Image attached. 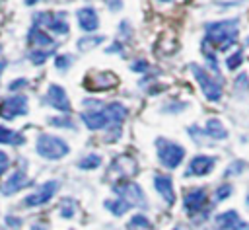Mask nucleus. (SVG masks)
<instances>
[{"mask_svg": "<svg viewBox=\"0 0 249 230\" xmlns=\"http://www.w3.org/2000/svg\"><path fill=\"white\" fill-rule=\"evenodd\" d=\"M173 230H183V228H173Z\"/></svg>", "mask_w": 249, "mask_h": 230, "instance_id": "obj_43", "label": "nucleus"}, {"mask_svg": "<svg viewBox=\"0 0 249 230\" xmlns=\"http://www.w3.org/2000/svg\"><path fill=\"white\" fill-rule=\"evenodd\" d=\"M148 68V62L146 60H136V62H132V70L134 72H144Z\"/></svg>", "mask_w": 249, "mask_h": 230, "instance_id": "obj_37", "label": "nucleus"}, {"mask_svg": "<svg viewBox=\"0 0 249 230\" xmlns=\"http://www.w3.org/2000/svg\"><path fill=\"white\" fill-rule=\"evenodd\" d=\"M35 150L45 160H60V158H64L70 152V146H68V142L64 138L43 133V134L37 136Z\"/></svg>", "mask_w": 249, "mask_h": 230, "instance_id": "obj_2", "label": "nucleus"}, {"mask_svg": "<svg viewBox=\"0 0 249 230\" xmlns=\"http://www.w3.org/2000/svg\"><path fill=\"white\" fill-rule=\"evenodd\" d=\"M53 53H54V49H31L29 58H31L33 64H43Z\"/></svg>", "mask_w": 249, "mask_h": 230, "instance_id": "obj_25", "label": "nucleus"}, {"mask_svg": "<svg viewBox=\"0 0 249 230\" xmlns=\"http://www.w3.org/2000/svg\"><path fill=\"white\" fill-rule=\"evenodd\" d=\"M150 220L144 216V214H134L128 222V228H140V230H150Z\"/></svg>", "mask_w": 249, "mask_h": 230, "instance_id": "obj_27", "label": "nucleus"}, {"mask_svg": "<svg viewBox=\"0 0 249 230\" xmlns=\"http://www.w3.org/2000/svg\"><path fill=\"white\" fill-rule=\"evenodd\" d=\"M214 164H216V158L212 156H206V154H198L195 156L187 170H185V177H198V175H208L212 170H214Z\"/></svg>", "mask_w": 249, "mask_h": 230, "instance_id": "obj_12", "label": "nucleus"}, {"mask_svg": "<svg viewBox=\"0 0 249 230\" xmlns=\"http://www.w3.org/2000/svg\"><path fill=\"white\" fill-rule=\"evenodd\" d=\"M29 86V80H25V78H16V80H12L10 84H8V90L10 92H19V90H23V88H27Z\"/></svg>", "mask_w": 249, "mask_h": 230, "instance_id": "obj_33", "label": "nucleus"}, {"mask_svg": "<svg viewBox=\"0 0 249 230\" xmlns=\"http://www.w3.org/2000/svg\"><path fill=\"white\" fill-rule=\"evenodd\" d=\"M154 187L156 191L163 197V201L167 205H173L175 203V193H173V179L165 173H156L154 175Z\"/></svg>", "mask_w": 249, "mask_h": 230, "instance_id": "obj_19", "label": "nucleus"}, {"mask_svg": "<svg viewBox=\"0 0 249 230\" xmlns=\"http://www.w3.org/2000/svg\"><path fill=\"white\" fill-rule=\"evenodd\" d=\"M70 64H72V55H56L54 57V66L58 70H66V68H70Z\"/></svg>", "mask_w": 249, "mask_h": 230, "instance_id": "obj_30", "label": "nucleus"}, {"mask_svg": "<svg viewBox=\"0 0 249 230\" xmlns=\"http://www.w3.org/2000/svg\"><path fill=\"white\" fill-rule=\"evenodd\" d=\"M247 205H249V193H247Z\"/></svg>", "mask_w": 249, "mask_h": 230, "instance_id": "obj_42", "label": "nucleus"}, {"mask_svg": "<svg viewBox=\"0 0 249 230\" xmlns=\"http://www.w3.org/2000/svg\"><path fill=\"white\" fill-rule=\"evenodd\" d=\"M6 64H8V62H6V60H0V74H2V72H4V68H6Z\"/></svg>", "mask_w": 249, "mask_h": 230, "instance_id": "obj_39", "label": "nucleus"}, {"mask_svg": "<svg viewBox=\"0 0 249 230\" xmlns=\"http://www.w3.org/2000/svg\"><path fill=\"white\" fill-rule=\"evenodd\" d=\"M231 191H233V187L228 185V183L218 185V189H216V201H224V199H228V197L231 195Z\"/></svg>", "mask_w": 249, "mask_h": 230, "instance_id": "obj_32", "label": "nucleus"}, {"mask_svg": "<svg viewBox=\"0 0 249 230\" xmlns=\"http://www.w3.org/2000/svg\"><path fill=\"white\" fill-rule=\"evenodd\" d=\"M243 168H245V162H235V164H230L228 166V172H226V175H231V173H241L243 172Z\"/></svg>", "mask_w": 249, "mask_h": 230, "instance_id": "obj_35", "label": "nucleus"}, {"mask_svg": "<svg viewBox=\"0 0 249 230\" xmlns=\"http://www.w3.org/2000/svg\"><path fill=\"white\" fill-rule=\"evenodd\" d=\"M49 123H51L53 127H64V129H74V125H72V119H68V117H53V119H49Z\"/></svg>", "mask_w": 249, "mask_h": 230, "instance_id": "obj_31", "label": "nucleus"}, {"mask_svg": "<svg viewBox=\"0 0 249 230\" xmlns=\"http://www.w3.org/2000/svg\"><path fill=\"white\" fill-rule=\"evenodd\" d=\"M105 209H109L115 216H121V214H124V212L130 209V205H128L124 199L119 197V199H115V201H107V203H105Z\"/></svg>", "mask_w": 249, "mask_h": 230, "instance_id": "obj_24", "label": "nucleus"}, {"mask_svg": "<svg viewBox=\"0 0 249 230\" xmlns=\"http://www.w3.org/2000/svg\"><path fill=\"white\" fill-rule=\"evenodd\" d=\"M204 133L210 136V138H216V140H224L228 136V129L222 125L220 119H208L206 121V127H204Z\"/></svg>", "mask_w": 249, "mask_h": 230, "instance_id": "obj_22", "label": "nucleus"}, {"mask_svg": "<svg viewBox=\"0 0 249 230\" xmlns=\"http://www.w3.org/2000/svg\"><path fill=\"white\" fill-rule=\"evenodd\" d=\"M113 191H115L117 195H121V199H124L130 207H132V205H142V207H146L144 191L140 189V185H136V183H132V181H126V179H124V183H115V185H113Z\"/></svg>", "mask_w": 249, "mask_h": 230, "instance_id": "obj_10", "label": "nucleus"}, {"mask_svg": "<svg viewBox=\"0 0 249 230\" xmlns=\"http://www.w3.org/2000/svg\"><path fill=\"white\" fill-rule=\"evenodd\" d=\"M33 25L47 27L49 31H53L56 35H66L70 29L64 12H37L33 16Z\"/></svg>", "mask_w": 249, "mask_h": 230, "instance_id": "obj_6", "label": "nucleus"}, {"mask_svg": "<svg viewBox=\"0 0 249 230\" xmlns=\"http://www.w3.org/2000/svg\"><path fill=\"white\" fill-rule=\"evenodd\" d=\"M56 191H58V181H54V179L45 181L43 185H39V189H35L31 195H27L23 199V205L25 207H41V205L49 203Z\"/></svg>", "mask_w": 249, "mask_h": 230, "instance_id": "obj_9", "label": "nucleus"}, {"mask_svg": "<svg viewBox=\"0 0 249 230\" xmlns=\"http://www.w3.org/2000/svg\"><path fill=\"white\" fill-rule=\"evenodd\" d=\"M25 113H27V97L21 94L10 96V97L0 101V117L6 121L19 117V115H25Z\"/></svg>", "mask_w": 249, "mask_h": 230, "instance_id": "obj_8", "label": "nucleus"}, {"mask_svg": "<svg viewBox=\"0 0 249 230\" xmlns=\"http://www.w3.org/2000/svg\"><path fill=\"white\" fill-rule=\"evenodd\" d=\"M107 107V113H109V131H107V140H117L121 136V127L126 119V107L119 101H113V103H105Z\"/></svg>", "mask_w": 249, "mask_h": 230, "instance_id": "obj_7", "label": "nucleus"}, {"mask_svg": "<svg viewBox=\"0 0 249 230\" xmlns=\"http://www.w3.org/2000/svg\"><path fill=\"white\" fill-rule=\"evenodd\" d=\"M37 2H39V0H25L27 6H33V4H37Z\"/></svg>", "mask_w": 249, "mask_h": 230, "instance_id": "obj_40", "label": "nucleus"}, {"mask_svg": "<svg viewBox=\"0 0 249 230\" xmlns=\"http://www.w3.org/2000/svg\"><path fill=\"white\" fill-rule=\"evenodd\" d=\"M101 166V156L99 154H86L84 158H80L78 160V168L80 170H95V168H99Z\"/></svg>", "mask_w": 249, "mask_h": 230, "instance_id": "obj_23", "label": "nucleus"}, {"mask_svg": "<svg viewBox=\"0 0 249 230\" xmlns=\"http://www.w3.org/2000/svg\"><path fill=\"white\" fill-rule=\"evenodd\" d=\"M239 37V19H220L204 25V41L202 45L212 47L214 51H228L235 45Z\"/></svg>", "mask_w": 249, "mask_h": 230, "instance_id": "obj_1", "label": "nucleus"}, {"mask_svg": "<svg viewBox=\"0 0 249 230\" xmlns=\"http://www.w3.org/2000/svg\"><path fill=\"white\" fill-rule=\"evenodd\" d=\"M45 101H47L51 107H54L56 111H62V113H70V109H72L70 99H68V96H66L64 88H62V86H58V84H51V86L47 88Z\"/></svg>", "mask_w": 249, "mask_h": 230, "instance_id": "obj_11", "label": "nucleus"}, {"mask_svg": "<svg viewBox=\"0 0 249 230\" xmlns=\"http://www.w3.org/2000/svg\"><path fill=\"white\" fill-rule=\"evenodd\" d=\"M241 62H243V53H241V51H235L233 55H230V57L226 58V66H228L230 70L239 68V66H241Z\"/></svg>", "mask_w": 249, "mask_h": 230, "instance_id": "obj_29", "label": "nucleus"}, {"mask_svg": "<svg viewBox=\"0 0 249 230\" xmlns=\"http://www.w3.org/2000/svg\"><path fill=\"white\" fill-rule=\"evenodd\" d=\"M189 68H191L195 80L198 82V86H200L204 97H206L208 101H212V103L220 101V99H222V82L216 80L214 76H210V74H208L202 66H198V64H191Z\"/></svg>", "mask_w": 249, "mask_h": 230, "instance_id": "obj_4", "label": "nucleus"}, {"mask_svg": "<svg viewBox=\"0 0 249 230\" xmlns=\"http://www.w3.org/2000/svg\"><path fill=\"white\" fill-rule=\"evenodd\" d=\"M74 211H76V203L72 199H64L60 203V214H62V218H72L74 216Z\"/></svg>", "mask_w": 249, "mask_h": 230, "instance_id": "obj_28", "label": "nucleus"}, {"mask_svg": "<svg viewBox=\"0 0 249 230\" xmlns=\"http://www.w3.org/2000/svg\"><path fill=\"white\" fill-rule=\"evenodd\" d=\"M160 2H173V0H160Z\"/></svg>", "mask_w": 249, "mask_h": 230, "instance_id": "obj_41", "label": "nucleus"}, {"mask_svg": "<svg viewBox=\"0 0 249 230\" xmlns=\"http://www.w3.org/2000/svg\"><path fill=\"white\" fill-rule=\"evenodd\" d=\"M216 224L222 230H249V222H245L235 211H226L216 216Z\"/></svg>", "mask_w": 249, "mask_h": 230, "instance_id": "obj_17", "label": "nucleus"}, {"mask_svg": "<svg viewBox=\"0 0 249 230\" xmlns=\"http://www.w3.org/2000/svg\"><path fill=\"white\" fill-rule=\"evenodd\" d=\"M206 203H208V195L202 187H193L185 191V211L189 214H196L206 207Z\"/></svg>", "mask_w": 249, "mask_h": 230, "instance_id": "obj_15", "label": "nucleus"}, {"mask_svg": "<svg viewBox=\"0 0 249 230\" xmlns=\"http://www.w3.org/2000/svg\"><path fill=\"white\" fill-rule=\"evenodd\" d=\"M107 6H109V10H119L123 6V2L121 0H107Z\"/></svg>", "mask_w": 249, "mask_h": 230, "instance_id": "obj_38", "label": "nucleus"}, {"mask_svg": "<svg viewBox=\"0 0 249 230\" xmlns=\"http://www.w3.org/2000/svg\"><path fill=\"white\" fill-rule=\"evenodd\" d=\"M0 55H2V45H0Z\"/></svg>", "mask_w": 249, "mask_h": 230, "instance_id": "obj_44", "label": "nucleus"}, {"mask_svg": "<svg viewBox=\"0 0 249 230\" xmlns=\"http://www.w3.org/2000/svg\"><path fill=\"white\" fill-rule=\"evenodd\" d=\"M8 168H10V158H8V154H6V152H2V150H0V177L8 172Z\"/></svg>", "mask_w": 249, "mask_h": 230, "instance_id": "obj_34", "label": "nucleus"}, {"mask_svg": "<svg viewBox=\"0 0 249 230\" xmlns=\"http://www.w3.org/2000/svg\"><path fill=\"white\" fill-rule=\"evenodd\" d=\"M99 43H103V35L82 37V39H78V49H80V51H88V49H91V47H95V45H99Z\"/></svg>", "mask_w": 249, "mask_h": 230, "instance_id": "obj_26", "label": "nucleus"}, {"mask_svg": "<svg viewBox=\"0 0 249 230\" xmlns=\"http://www.w3.org/2000/svg\"><path fill=\"white\" fill-rule=\"evenodd\" d=\"M84 105H91L89 109L82 111V121L86 123V127L89 131H101V129H107L109 127V113H107V107L99 101H91V99H86Z\"/></svg>", "mask_w": 249, "mask_h": 230, "instance_id": "obj_5", "label": "nucleus"}, {"mask_svg": "<svg viewBox=\"0 0 249 230\" xmlns=\"http://www.w3.org/2000/svg\"><path fill=\"white\" fill-rule=\"evenodd\" d=\"M111 172H117L121 177L126 179L128 175H134V173H136V162H134V158H130V156H126V154H121V156H117V158L113 160Z\"/></svg>", "mask_w": 249, "mask_h": 230, "instance_id": "obj_20", "label": "nucleus"}, {"mask_svg": "<svg viewBox=\"0 0 249 230\" xmlns=\"http://www.w3.org/2000/svg\"><path fill=\"white\" fill-rule=\"evenodd\" d=\"M235 88H243V90H249V76L245 72H241L237 78H235Z\"/></svg>", "mask_w": 249, "mask_h": 230, "instance_id": "obj_36", "label": "nucleus"}, {"mask_svg": "<svg viewBox=\"0 0 249 230\" xmlns=\"http://www.w3.org/2000/svg\"><path fill=\"white\" fill-rule=\"evenodd\" d=\"M156 150H158V160L161 162V166H165L167 170L177 168L183 158H185V148L173 140H167L163 136L156 138Z\"/></svg>", "mask_w": 249, "mask_h": 230, "instance_id": "obj_3", "label": "nucleus"}, {"mask_svg": "<svg viewBox=\"0 0 249 230\" xmlns=\"http://www.w3.org/2000/svg\"><path fill=\"white\" fill-rule=\"evenodd\" d=\"M27 43L33 49H56V41L37 25H31V29L27 31Z\"/></svg>", "mask_w": 249, "mask_h": 230, "instance_id": "obj_16", "label": "nucleus"}, {"mask_svg": "<svg viewBox=\"0 0 249 230\" xmlns=\"http://www.w3.org/2000/svg\"><path fill=\"white\" fill-rule=\"evenodd\" d=\"M119 84V78L113 72H99V74H91L84 80V86L89 92H103L109 88H115Z\"/></svg>", "mask_w": 249, "mask_h": 230, "instance_id": "obj_13", "label": "nucleus"}, {"mask_svg": "<svg viewBox=\"0 0 249 230\" xmlns=\"http://www.w3.org/2000/svg\"><path fill=\"white\" fill-rule=\"evenodd\" d=\"M27 185H31V179L27 177V173L23 172V170H16V172H12L10 175H8V179L0 185V191H2V195H14V193H18V191H21L23 187H27Z\"/></svg>", "mask_w": 249, "mask_h": 230, "instance_id": "obj_14", "label": "nucleus"}, {"mask_svg": "<svg viewBox=\"0 0 249 230\" xmlns=\"http://www.w3.org/2000/svg\"><path fill=\"white\" fill-rule=\"evenodd\" d=\"M76 19H78V25L82 31L86 33H93L97 27H99V18H97V12L91 8V6H84L76 12Z\"/></svg>", "mask_w": 249, "mask_h": 230, "instance_id": "obj_18", "label": "nucleus"}, {"mask_svg": "<svg viewBox=\"0 0 249 230\" xmlns=\"http://www.w3.org/2000/svg\"><path fill=\"white\" fill-rule=\"evenodd\" d=\"M25 142V136L18 131H12L4 125H0V144H8V146H19Z\"/></svg>", "mask_w": 249, "mask_h": 230, "instance_id": "obj_21", "label": "nucleus"}]
</instances>
